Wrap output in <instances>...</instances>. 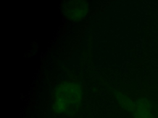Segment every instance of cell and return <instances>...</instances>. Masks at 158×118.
<instances>
[{"mask_svg": "<svg viewBox=\"0 0 158 118\" xmlns=\"http://www.w3.org/2000/svg\"><path fill=\"white\" fill-rule=\"evenodd\" d=\"M82 98L83 89L80 84L73 81H64L54 90L52 108L57 114L67 113L77 108Z\"/></svg>", "mask_w": 158, "mask_h": 118, "instance_id": "1", "label": "cell"}, {"mask_svg": "<svg viewBox=\"0 0 158 118\" xmlns=\"http://www.w3.org/2000/svg\"><path fill=\"white\" fill-rule=\"evenodd\" d=\"M63 11L68 19L72 21H79L88 14L89 5L85 1H68L64 6Z\"/></svg>", "mask_w": 158, "mask_h": 118, "instance_id": "2", "label": "cell"}, {"mask_svg": "<svg viewBox=\"0 0 158 118\" xmlns=\"http://www.w3.org/2000/svg\"><path fill=\"white\" fill-rule=\"evenodd\" d=\"M133 118H156L151 101L146 98H140L135 101Z\"/></svg>", "mask_w": 158, "mask_h": 118, "instance_id": "3", "label": "cell"}, {"mask_svg": "<svg viewBox=\"0 0 158 118\" xmlns=\"http://www.w3.org/2000/svg\"><path fill=\"white\" fill-rule=\"evenodd\" d=\"M114 95L118 103L123 109L128 112H133L135 109V101H133L127 95L118 91L115 92Z\"/></svg>", "mask_w": 158, "mask_h": 118, "instance_id": "4", "label": "cell"}, {"mask_svg": "<svg viewBox=\"0 0 158 118\" xmlns=\"http://www.w3.org/2000/svg\"><path fill=\"white\" fill-rule=\"evenodd\" d=\"M155 116H156V118H158V112L156 114H155Z\"/></svg>", "mask_w": 158, "mask_h": 118, "instance_id": "5", "label": "cell"}]
</instances>
